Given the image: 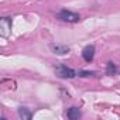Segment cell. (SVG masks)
Here are the masks:
<instances>
[{
    "mask_svg": "<svg viewBox=\"0 0 120 120\" xmlns=\"http://www.w3.org/2000/svg\"><path fill=\"white\" fill-rule=\"evenodd\" d=\"M51 49H52L54 54H58V55H65V54L69 52V47H67L64 44H52Z\"/></svg>",
    "mask_w": 120,
    "mask_h": 120,
    "instance_id": "5b68a950",
    "label": "cell"
},
{
    "mask_svg": "<svg viewBox=\"0 0 120 120\" xmlns=\"http://www.w3.org/2000/svg\"><path fill=\"white\" fill-rule=\"evenodd\" d=\"M119 71H117V68H116V65L113 64V62H107V68H106V74L107 75H116Z\"/></svg>",
    "mask_w": 120,
    "mask_h": 120,
    "instance_id": "52a82bcc",
    "label": "cell"
},
{
    "mask_svg": "<svg viewBox=\"0 0 120 120\" xmlns=\"http://www.w3.org/2000/svg\"><path fill=\"white\" fill-rule=\"evenodd\" d=\"M56 17L59 20H62V21H67V23H78L81 20V16L78 13H74V11H69V10H62V11H59L56 14Z\"/></svg>",
    "mask_w": 120,
    "mask_h": 120,
    "instance_id": "6da1fadb",
    "label": "cell"
},
{
    "mask_svg": "<svg viewBox=\"0 0 120 120\" xmlns=\"http://www.w3.org/2000/svg\"><path fill=\"white\" fill-rule=\"evenodd\" d=\"M67 116H68V119H71V120H76V119H79L81 117V110L78 109V107H69L68 109V112H67Z\"/></svg>",
    "mask_w": 120,
    "mask_h": 120,
    "instance_id": "8992f818",
    "label": "cell"
},
{
    "mask_svg": "<svg viewBox=\"0 0 120 120\" xmlns=\"http://www.w3.org/2000/svg\"><path fill=\"white\" fill-rule=\"evenodd\" d=\"M82 56L86 62H92L95 58V47L93 45H86L82 51Z\"/></svg>",
    "mask_w": 120,
    "mask_h": 120,
    "instance_id": "277c9868",
    "label": "cell"
},
{
    "mask_svg": "<svg viewBox=\"0 0 120 120\" xmlns=\"http://www.w3.org/2000/svg\"><path fill=\"white\" fill-rule=\"evenodd\" d=\"M10 33H11V19L3 17L0 20V34H2V37H9Z\"/></svg>",
    "mask_w": 120,
    "mask_h": 120,
    "instance_id": "3957f363",
    "label": "cell"
},
{
    "mask_svg": "<svg viewBox=\"0 0 120 120\" xmlns=\"http://www.w3.org/2000/svg\"><path fill=\"white\" fill-rule=\"evenodd\" d=\"M19 116L21 117V119H31V113L28 112V109H26V107H20L19 109Z\"/></svg>",
    "mask_w": 120,
    "mask_h": 120,
    "instance_id": "ba28073f",
    "label": "cell"
},
{
    "mask_svg": "<svg viewBox=\"0 0 120 120\" xmlns=\"http://www.w3.org/2000/svg\"><path fill=\"white\" fill-rule=\"evenodd\" d=\"M55 74H56V76L62 78V79H72V78L76 76V72L74 69L65 67V65H58L55 68Z\"/></svg>",
    "mask_w": 120,
    "mask_h": 120,
    "instance_id": "7a4b0ae2",
    "label": "cell"
},
{
    "mask_svg": "<svg viewBox=\"0 0 120 120\" xmlns=\"http://www.w3.org/2000/svg\"><path fill=\"white\" fill-rule=\"evenodd\" d=\"M79 76H92V75H95V72H88V71H81L79 74H78Z\"/></svg>",
    "mask_w": 120,
    "mask_h": 120,
    "instance_id": "9c48e42d",
    "label": "cell"
}]
</instances>
